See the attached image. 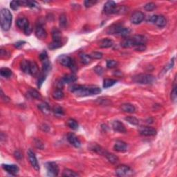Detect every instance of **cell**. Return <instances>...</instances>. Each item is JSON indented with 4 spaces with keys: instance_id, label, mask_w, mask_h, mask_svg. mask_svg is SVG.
I'll return each mask as SVG.
<instances>
[{
    "instance_id": "8992f818",
    "label": "cell",
    "mask_w": 177,
    "mask_h": 177,
    "mask_svg": "<svg viewBox=\"0 0 177 177\" xmlns=\"http://www.w3.org/2000/svg\"><path fill=\"white\" fill-rule=\"evenodd\" d=\"M58 60L62 65L67 67H69V68L71 69V70L73 71H74L75 69H76V65H75L74 61L71 58H70L68 56L61 55V56H60L59 57H58Z\"/></svg>"
},
{
    "instance_id": "4fadbf2b",
    "label": "cell",
    "mask_w": 177,
    "mask_h": 177,
    "mask_svg": "<svg viewBox=\"0 0 177 177\" xmlns=\"http://www.w3.org/2000/svg\"><path fill=\"white\" fill-rule=\"evenodd\" d=\"M145 18V15L140 11H136L131 15L130 18L131 22L134 24H138L143 21Z\"/></svg>"
},
{
    "instance_id": "816d5d0a",
    "label": "cell",
    "mask_w": 177,
    "mask_h": 177,
    "mask_svg": "<svg viewBox=\"0 0 177 177\" xmlns=\"http://www.w3.org/2000/svg\"><path fill=\"white\" fill-rule=\"evenodd\" d=\"M24 44H25V42L19 41V42H16L15 44V47L17 49H19L23 46Z\"/></svg>"
},
{
    "instance_id": "7402d4cb",
    "label": "cell",
    "mask_w": 177,
    "mask_h": 177,
    "mask_svg": "<svg viewBox=\"0 0 177 177\" xmlns=\"http://www.w3.org/2000/svg\"><path fill=\"white\" fill-rule=\"evenodd\" d=\"M121 109L126 113H129V114H134L136 112V107L134 105L129 103L123 104L121 105Z\"/></svg>"
},
{
    "instance_id": "f35d334b",
    "label": "cell",
    "mask_w": 177,
    "mask_h": 177,
    "mask_svg": "<svg viewBox=\"0 0 177 177\" xmlns=\"http://www.w3.org/2000/svg\"><path fill=\"white\" fill-rule=\"evenodd\" d=\"M53 112H54L55 115H56V116H63L64 114H65L63 109L62 108V107H60V106H56V107H54Z\"/></svg>"
},
{
    "instance_id": "d4e9b609",
    "label": "cell",
    "mask_w": 177,
    "mask_h": 177,
    "mask_svg": "<svg viewBox=\"0 0 177 177\" xmlns=\"http://www.w3.org/2000/svg\"><path fill=\"white\" fill-rule=\"evenodd\" d=\"M114 44V42L110 39H103L100 42L99 46L100 48H109Z\"/></svg>"
},
{
    "instance_id": "60d3db41",
    "label": "cell",
    "mask_w": 177,
    "mask_h": 177,
    "mask_svg": "<svg viewBox=\"0 0 177 177\" xmlns=\"http://www.w3.org/2000/svg\"><path fill=\"white\" fill-rule=\"evenodd\" d=\"M144 8H145V10H147V11H152V10H154V9L156 8V4L153 2L147 3V4L145 5Z\"/></svg>"
},
{
    "instance_id": "7a4b0ae2",
    "label": "cell",
    "mask_w": 177,
    "mask_h": 177,
    "mask_svg": "<svg viewBox=\"0 0 177 177\" xmlns=\"http://www.w3.org/2000/svg\"><path fill=\"white\" fill-rule=\"evenodd\" d=\"M147 39L141 35H136L130 37H127L121 42V47L123 48L136 47L140 45H145Z\"/></svg>"
},
{
    "instance_id": "7dc6e473",
    "label": "cell",
    "mask_w": 177,
    "mask_h": 177,
    "mask_svg": "<svg viewBox=\"0 0 177 177\" xmlns=\"http://www.w3.org/2000/svg\"><path fill=\"white\" fill-rule=\"evenodd\" d=\"M35 145H36V147H37V148H40V149H43L44 148V145L43 143H42L41 140H38V139H35Z\"/></svg>"
},
{
    "instance_id": "e575fe53",
    "label": "cell",
    "mask_w": 177,
    "mask_h": 177,
    "mask_svg": "<svg viewBox=\"0 0 177 177\" xmlns=\"http://www.w3.org/2000/svg\"><path fill=\"white\" fill-rule=\"evenodd\" d=\"M91 149H92V150L95 151V152L98 153V154H102V155H105V152H106V151L104 150V149L102 148L101 147H100L99 145H96V144L93 145L92 147H91Z\"/></svg>"
},
{
    "instance_id": "5bb4252c",
    "label": "cell",
    "mask_w": 177,
    "mask_h": 177,
    "mask_svg": "<svg viewBox=\"0 0 177 177\" xmlns=\"http://www.w3.org/2000/svg\"><path fill=\"white\" fill-rule=\"evenodd\" d=\"M140 134L145 136H153L156 135L157 131L154 128L150 127H141L139 129Z\"/></svg>"
},
{
    "instance_id": "f546056e",
    "label": "cell",
    "mask_w": 177,
    "mask_h": 177,
    "mask_svg": "<svg viewBox=\"0 0 177 177\" xmlns=\"http://www.w3.org/2000/svg\"><path fill=\"white\" fill-rule=\"evenodd\" d=\"M65 94H64L63 91L60 89H56V91H54L53 93V97L56 100H62L64 98Z\"/></svg>"
},
{
    "instance_id": "1f68e13d",
    "label": "cell",
    "mask_w": 177,
    "mask_h": 177,
    "mask_svg": "<svg viewBox=\"0 0 177 177\" xmlns=\"http://www.w3.org/2000/svg\"><path fill=\"white\" fill-rule=\"evenodd\" d=\"M117 80L114 79H106L104 80L103 83V87L105 89L109 88V87H112L115 84L117 83Z\"/></svg>"
},
{
    "instance_id": "836d02e7",
    "label": "cell",
    "mask_w": 177,
    "mask_h": 177,
    "mask_svg": "<svg viewBox=\"0 0 177 177\" xmlns=\"http://www.w3.org/2000/svg\"><path fill=\"white\" fill-rule=\"evenodd\" d=\"M80 60H81L82 62L85 64V65H87V64H89L92 61V58H91L89 55H87L85 53H81L80 55Z\"/></svg>"
},
{
    "instance_id": "b9f144b4",
    "label": "cell",
    "mask_w": 177,
    "mask_h": 177,
    "mask_svg": "<svg viewBox=\"0 0 177 177\" xmlns=\"http://www.w3.org/2000/svg\"><path fill=\"white\" fill-rule=\"evenodd\" d=\"M10 8L12 10H16L19 8V6H21V1H12L10 3Z\"/></svg>"
},
{
    "instance_id": "9a60e30c",
    "label": "cell",
    "mask_w": 177,
    "mask_h": 177,
    "mask_svg": "<svg viewBox=\"0 0 177 177\" xmlns=\"http://www.w3.org/2000/svg\"><path fill=\"white\" fill-rule=\"evenodd\" d=\"M3 169L5 171H6L7 172H8L9 174L15 175L19 172V167L17 165H8V164H3L2 165Z\"/></svg>"
},
{
    "instance_id": "ffe728a7",
    "label": "cell",
    "mask_w": 177,
    "mask_h": 177,
    "mask_svg": "<svg viewBox=\"0 0 177 177\" xmlns=\"http://www.w3.org/2000/svg\"><path fill=\"white\" fill-rule=\"evenodd\" d=\"M41 61L42 62V74L47 76V75L50 72L51 69V62L48 58H46V59L41 60Z\"/></svg>"
},
{
    "instance_id": "3957f363",
    "label": "cell",
    "mask_w": 177,
    "mask_h": 177,
    "mask_svg": "<svg viewBox=\"0 0 177 177\" xmlns=\"http://www.w3.org/2000/svg\"><path fill=\"white\" fill-rule=\"evenodd\" d=\"M0 18H1V26L3 31H8L10 28L12 24V15L10 11L6 8H3L0 12Z\"/></svg>"
},
{
    "instance_id": "681fc988",
    "label": "cell",
    "mask_w": 177,
    "mask_h": 177,
    "mask_svg": "<svg viewBox=\"0 0 177 177\" xmlns=\"http://www.w3.org/2000/svg\"><path fill=\"white\" fill-rule=\"evenodd\" d=\"M1 100H2L3 102L8 103V102L10 101V98H9L8 97H7L6 95H4L3 94L2 90H1Z\"/></svg>"
},
{
    "instance_id": "52a82bcc",
    "label": "cell",
    "mask_w": 177,
    "mask_h": 177,
    "mask_svg": "<svg viewBox=\"0 0 177 177\" xmlns=\"http://www.w3.org/2000/svg\"><path fill=\"white\" fill-rule=\"evenodd\" d=\"M16 25L19 27L20 29H22V30L24 31L25 34L27 35H30L31 33V28L30 25H29L28 20L25 17H21L19 18L16 22Z\"/></svg>"
},
{
    "instance_id": "f5cc1de1",
    "label": "cell",
    "mask_w": 177,
    "mask_h": 177,
    "mask_svg": "<svg viewBox=\"0 0 177 177\" xmlns=\"http://www.w3.org/2000/svg\"><path fill=\"white\" fill-rule=\"evenodd\" d=\"M135 49L136 51H145L146 49V47L145 45H140V46L135 47Z\"/></svg>"
},
{
    "instance_id": "d6a6232c",
    "label": "cell",
    "mask_w": 177,
    "mask_h": 177,
    "mask_svg": "<svg viewBox=\"0 0 177 177\" xmlns=\"http://www.w3.org/2000/svg\"><path fill=\"white\" fill-rule=\"evenodd\" d=\"M0 74L4 78H9L12 76V71L8 68H1L0 69Z\"/></svg>"
},
{
    "instance_id": "ac0fdd59",
    "label": "cell",
    "mask_w": 177,
    "mask_h": 177,
    "mask_svg": "<svg viewBox=\"0 0 177 177\" xmlns=\"http://www.w3.org/2000/svg\"><path fill=\"white\" fill-rule=\"evenodd\" d=\"M112 128L115 131H117L119 133H126L127 129L125 128V126L119 120H115L112 123Z\"/></svg>"
},
{
    "instance_id": "d590c367",
    "label": "cell",
    "mask_w": 177,
    "mask_h": 177,
    "mask_svg": "<svg viewBox=\"0 0 177 177\" xmlns=\"http://www.w3.org/2000/svg\"><path fill=\"white\" fill-rule=\"evenodd\" d=\"M67 125L70 127L71 129H74V130H76L78 128V124L77 123L76 120L72 119V118H70V119L68 120L67 121Z\"/></svg>"
},
{
    "instance_id": "74e56055",
    "label": "cell",
    "mask_w": 177,
    "mask_h": 177,
    "mask_svg": "<svg viewBox=\"0 0 177 177\" xmlns=\"http://www.w3.org/2000/svg\"><path fill=\"white\" fill-rule=\"evenodd\" d=\"M125 119L126 121H127L129 123L131 124V125H138V124H139V120H138L136 118L132 117V116H129V117L125 118Z\"/></svg>"
},
{
    "instance_id": "4dcf8cb0",
    "label": "cell",
    "mask_w": 177,
    "mask_h": 177,
    "mask_svg": "<svg viewBox=\"0 0 177 177\" xmlns=\"http://www.w3.org/2000/svg\"><path fill=\"white\" fill-rule=\"evenodd\" d=\"M62 176L67 177H76L79 176V174L78 173H76V171L71 170V169H65L63 170Z\"/></svg>"
},
{
    "instance_id": "cb8c5ba5",
    "label": "cell",
    "mask_w": 177,
    "mask_h": 177,
    "mask_svg": "<svg viewBox=\"0 0 177 177\" xmlns=\"http://www.w3.org/2000/svg\"><path fill=\"white\" fill-rule=\"evenodd\" d=\"M52 37L53 41L54 42H61L62 34L61 31L57 28H53L52 30Z\"/></svg>"
},
{
    "instance_id": "7c38bea8",
    "label": "cell",
    "mask_w": 177,
    "mask_h": 177,
    "mask_svg": "<svg viewBox=\"0 0 177 177\" xmlns=\"http://www.w3.org/2000/svg\"><path fill=\"white\" fill-rule=\"evenodd\" d=\"M117 5L113 1H108L105 4L104 6V11L107 14H114L116 13Z\"/></svg>"
},
{
    "instance_id": "7bdbcfd3",
    "label": "cell",
    "mask_w": 177,
    "mask_h": 177,
    "mask_svg": "<svg viewBox=\"0 0 177 177\" xmlns=\"http://www.w3.org/2000/svg\"><path fill=\"white\" fill-rule=\"evenodd\" d=\"M89 56H90L92 59L99 60L103 58V53L100 52H93L89 55Z\"/></svg>"
},
{
    "instance_id": "603a6c76",
    "label": "cell",
    "mask_w": 177,
    "mask_h": 177,
    "mask_svg": "<svg viewBox=\"0 0 177 177\" xmlns=\"http://www.w3.org/2000/svg\"><path fill=\"white\" fill-rule=\"evenodd\" d=\"M30 74L35 77L39 75V68L37 63L34 61H30Z\"/></svg>"
},
{
    "instance_id": "9c48e42d",
    "label": "cell",
    "mask_w": 177,
    "mask_h": 177,
    "mask_svg": "<svg viewBox=\"0 0 177 177\" xmlns=\"http://www.w3.org/2000/svg\"><path fill=\"white\" fill-rule=\"evenodd\" d=\"M133 174V171L129 166L125 165H118L116 169V174L118 176H130Z\"/></svg>"
},
{
    "instance_id": "c3c4849f",
    "label": "cell",
    "mask_w": 177,
    "mask_h": 177,
    "mask_svg": "<svg viewBox=\"0 0 177 177\" xmlns=\"http://www.w3.org/2000/svg\"><path fill=\"white\" fill-rule=\"evenodd\" d=\"M94 71H96V74H98V75H102L103 74V69L100 66H97V67L94 69Z\"/></svg>"
},
{
    "instance_id": "8fae6325",
    "label": "cell",
    "mask_w": 177,
    "mask_h": 177,
    "mask_svg": "<svg viewBox=\"0 0 177 177\" xmlns=\"http://www.w3.org/2000/svg\"><path fill=\"white\" fill-rule=\"evenodd\" d=\"M27 154H28L29 162H30L31 165H32V167H33L36 171H39L40 165L39 163H38L37 159V158H36L35 154H34L33 151L31 149H28V152H27Z\"/></svg>"
},
{
    "instance_id": "484cf974",
    "label": "cell",
    "mask_w": 177,
    "mask_h": 177,
    "mask_svg": "<svg viewBox=\"0 0 177 177\" xmlns=\"http://www.w3.org/2000/svg\"><path fill=\"white\" fill-rule=\"evenodd\" d=\"M22 71L26 74H30V61L28 60H23L20 65Z\"/></svg>"
},
{
    "instance_id": "44dd1931",
    "label": "cell",
    "mask_w": 177,
    "mask_h": 177,
    "mask_svg": "<svg viewBox=\"0 0 177 177\" xmlns=\"http://www.w3.org/2000/svg\"><path fill=\"white\" fill-rule=\"evenodd\" d=\"M114 149L116 151H119V152H124V151H127V145L125 142L121 141V140H118L115 143Z\"/></svg>"
},
{
    "instance_id": "83f0119b",
    "label": "cell",
    "mask_w": 177,
    "mask_h": 177,
    "mask_svg": "<svg viewBox=\"0 0 177 177\" xmlns=\"http://www.w3.org/2000/svg\"><path fill=\"white\" fill-rule=\"evenodd\" d=\"M38 108H39L40 109V111L44 114L48 115L50 114L51 112L50 107H49V105L46 103H43L40 104V105H38Z\"/></svg>"
},
{
    "instance_id": "277c9868",
    "label": "cell",
    "mask_w": 177,
    "mask_h": 177,
    "mask_svg": "<svg viewBox=\"0 0 177 177\" xmlns=\"http://www.w3.org/2000/svg\"><path fill=\"white\" fill-rule=\"evenodd\" d=\"M133 81L136 83L141 84V85H149V84L154 83L156 81V78L151 74H141L134 76Z\"/></svg>"
},
{
    "instance_id": "4316f807",
    "label": "cell",
    "mask_w": 177,
    "mask_h": 177,
    "mask_svg": "<svg viewBox=\"0 0 177 177\" xmlns=\"http://www.w3.org/2000/svg\"><path fill=\"white\" fill-rule=\"evenodd\" d=\"M104 156H105L106 158L108 159L109 161L113 164L117 163L119 161V159H118V158L116 156V155H114L113 154H110V153L107 152V151H106Z\"/></svg>"
},
{
    "instance_id": "ba28073f",
    "label": "cell",
    "mask_w": 177,
    "mask_h": 177,
    "mask_svg": "<svg viewBox=\"0 0 177 177\" xmlns=\"http://www.w3.org/2000/svg\"><path fill=\"white\" fill-rule=\"evenodd\" d=\"M47 174L50 176H56L59 174V167L55 162H48L46 163Z\"/></svg>"
},
{
    "instance_id": "bcb514c9",
    "label": "cell",
    "mask_w": 177,
    "mask_h": 177,
    "mask_svg": "<svg viewBox=\"0 0 177 177\" xmlns=\"http://www.w3.org/2000/svg\"><path fill=\"white\" fill-rule=\"evenodd\" d=\"M98 3L97 1H94V0H87L85 1V6L87 8H89V7H92L94 6L95 4Z\"/></svg>"
},
{
    "instance_id": "5b68a950",
    "label": "cell",
    "mask_w": 177,
    "mask_h": 177,
    "mask_svg": "<svg viewBox=\"0 0 177 177\" xmlns=\"http://www.w3.org/2000/svg\"><path fill=\"white\" fill-rule=\"evenodd\" d=\"M108 33L109 34H115L118 36H120V37H128V36L131 33V30L129 28H125V27L116 25L114 27L109 28Z\"/></svg>"
},
{
    "instance_id": "30bf717a",
    "label": "cell",
    "mask_w": 177,
    "mask_h": 177,
    "mask_svg": "<svg viewBox=\"0 0 177 177\" xmlns=\"http://www.w3.org/2000/svg\"><path fill=\"white\" fill-rule=\"evenodd\" d=\"M148 21L151 23L154 24L158 27L165 26L167 24L166 18L163 15H152L149 18Z\"/></svg>"
},
{
    "instance_id": "f1b7e54d",
    "label": "cell",
    "mask_w": 177,
    "mask_h": 177,
    "mask_svg": "<svg viewBox=\"0 0 177 177\" xmlns=\"http://www.w3.org/2000/svg\"><path fill=\"white\" fill-rule=\"evenodd\" d=\"M59 22H60V28H67V24H68V22H67V16H66L65 14H62L60 16Z\"/></svg>"
},
{
    "instance_id": "f6af8a7d",
    "label": "cell",
    "mask_w": 177,
    "mask_h": 177,
    "mask_svg": "<svg viewBox=\"0 0 177 177\" xmlns=\"http://www.w3.org/2000/svg\"><path fill=\"white\" fill-rule=\"evenodd\" d=\"M118 65V62L116 60H108L107 62V67L109 69L115 68Z\"/></svg>"
},
{
    "instance_id": "e0dca14e",
    "label": "cell",
    "mask_w": 177,
    "mask_h": 177,
    "mask_svg": "<svg viewBox=\"0 0 177 177\" xmlns=\"http://www.w3.org/2000/svg\"><path fill=\"white\" fill-rule=\"evenodd\" d=\"M77 76L74 74L65 75L61 80V86L65 85V84H71L75 83V82L77 80Z\"/></svg>"
},
{
    "instance_id": "f907efd6",
    "label": "cell",
    "mask_w": 177,
    "mask_h": 177,
    "mask_svg": "<svg viewBox=\"0 0 177 177\" xmlns=\"http://www.w3.org/2000/svg\"><path fill=\"white\" fill-rule=\"evenodd\" d=\"M14 155H15V157L18 160H20L21 158H22V153L20 152L19 151H15Z\"/></svg>"
},
{
    "instance_id": "2e32d148",
    "label": "cell",
    "mask_w": 177,
    "mask_h": 177,
    "mask_svg": "<svg viewBox=\"0 0 177 177\" xmlns=\"http://www.w3.org/2000/svg\"><path fill=\"white\" fill-rule=\"evenodd\" d=\"M67 139H68L69 142L73 146H74L75 147H77V148H79V147L81 146V143H80V140L78 139L77 136H76L73 133H69L67 135Z\"/></svg>"
},
{
    "instance_id": "d6986e66",
    "label": "cell",
    "mask_w": 177,
    "mask_h": 177,
    "mask_svg": "<svg viewBox=\"0 0 177 177\" xmlns=\"http://www.w3.org/2000/svg\"><path fill=\"white\" fill-rule=\"evenodd\" d=\"M35 35L40 40L45 39L47 36L46 30L41 25H38L35 28Z\"/></svg>"
},
{
    "instance_id": "ee69618b",
    "label": "cell",
    "mask_w": 177,
    "mask_h": 177,
    "mask_svg": "<svg viewBox=\"0 0 177 177\" xmlns=\"http://www.w3.org/2000/svg\"><path fill=\"white\" fill-rule=\"evenodd\" d=\"M176 96H177V93H176V83H175L174 82V87H173L172 91H171V100H172L174 103L176 101Z\"/></svg>"
},
{
    "instance_id": "ab89813d",
    "label": "cell",
    "mask_w": 177,
    "mask_h": 177,
    "mask_svg": "<svg viewBox=\"0 0 177 177\" xmlns=\"http://www.w3.org/2000/svg\"><path fill=\"white\" fill-rule=\"evenodd\" d=\"M62 46V42H54L53 41L51 43L49 44V48L51 50H53V49H56L60 48V47Z\"/></svg>"
},
{
    "instance_id": "6da1fadb",
    "label": "cell",
    "mask_w": 177,
    "mask_h": 177,
    "mask_svg": "<svg viewBox=\"0 0 177 177\" xmlns=\"http://www.w3.org/2000/svg\"><path fill=\"white\" fill-rule=\"evenodd\" d=\"M69 90L76 96L80 97L90 96L94 95L99 94L101 92V89L96 86H85L74 85L70 87Z\"/></svg>"
},
{
    "instance_id": "8d00e7d4",
    "label": "cell",
    "mask_w": 177,
    "mask_h": 177,
    "mask_svg": "<svg viewBox=\"0 0 177 177\" xmlns=\"http://www.w3.org/2000/svg\"><path fill=\"white\" fill-rule=\"evenodd\" d=\"M28 94L31 96L32 98H35V99H40L41 98V96H40V93L37 92V90L33 89H31L28 91Z\"/></svg>"
}]
</instances>
